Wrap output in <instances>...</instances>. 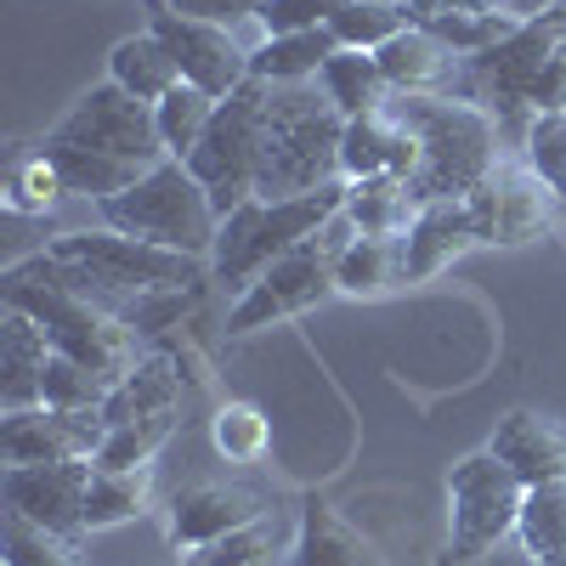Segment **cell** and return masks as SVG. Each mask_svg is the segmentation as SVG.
<instances>
[{
	"label": "cell",
	"instance_id": "obj_5",
	"mask_svg": "<svg viewBox=\"0 0 566 566\" xmlns=\"http://www.w3.org/2000/svg\"><path fill=\"white\" fill-rule=\"evenodd\" d=\"M566 40V0H555L549 12L515 23L499 45L476 57H459V74H453V91L448 97L459 103H476L482 114L499 119L504 142L522 148L527 142V125H533V97H538V80H544V63L555 57V45Z\"/></svg>",
	"mask_w": 566,
	"mask_h": 566
},
{
	"label": "cell",
	"instance_id": "obj_27",
	"mask_svg": "<svg viewBox=\"0 0 566 566\" xmlns=\"http://www.w3.org/2000/svg\"><path fill=\"white\" fill-rule=\"evenodd\" d=\"M346 216L357 227V239H408V227L419 216V199L397 176H368V181L346 187Z\"/></svg>",
	"mask_w": 566,
	"mask_h": 566
},
{
	"label": "cell",
	"instance_id": "obj_43",
	"mask_svg": "<svg viewBox=\"0 0 566 566\" xmlns=\"http://www.w3.org/2000/svg\"><path fill=\"white\" fill-rule=\"evenodd\" d=\"M170 12H187V18H205V23H244V18H261L266 0H165Z\"/></svg>",
	"mask_w": 566,
	"mask_h": 566
},
{
	"label": "cell",
	"instance_id": "obj_4",
	"mask_svg": "<svg viewBox=\"0 0 566 566\" xmlns=\"http://www.w3.org/2000/svg\"><path fill=\"white\" fill-rule=\"evenodd\" d=\"M45 255H52L63 283H74L91 301H103L108 312H125L148 290H205V261L199 255L130 239V232H114V227L63 232V239L45 244Z\"/></svg>",
	"mask_w": 566,
	"mask_h": 566
},
{
	"label": "cell",
	"instance_id": "obj_47",
	"mask_svg": "<svg viewBox=\"0 0 566 566\" xmlns=\"http://www.w3.org/2000/svg\"><path fill=\"white\" fill-rule=\"evenodd\" d=\"M431 566H464V560H459V555H453V549H442V555H437V560H431Z\"/></svg>",
	"mask_w": 566,
	"mask_h": 566
},
{
	"label": "cell",
	"instance_id": "obj_49",
	"mask_svg": "<svg viewBox=\"0 0 566 566\" xmlns=\"http://www.w3.org/2000/svg\"><path fill=\"white\" fill-rule=\"evenodd\" d=\"M397 7H402V0H397Z\"/></svg>",
	"mask_w": 566,
	"mask_h": 566
},
{
	"label": "cell",
	"instance_id": "obj_26",
	"mask_svg": "<svg viewBox=\"0 0 566 566\" xmlns=\"http://www.w3.org/2000/svg\"><path fill=\"white\" fill-rule=\"evenodd\" d=\"M323 91H328V103H335L346 119H363V114H386V103L397 97L391 91V80H386V69H380V57L374 52H340L323 63Z\"/></svg>",
	"mask_w": 566,
	"mask_h": 566
},
{
	"label": "cell",
	"instance_id": "obj_35",
	"mask_svg": "<svg viewBox=\"0 0 566 566\" xmlns=\"http://www.w3.org/2000/svg\"><path fill=\"white\" fill-rule=\"evenodd\" d=\"M515 538H522L538 560L566 549V482L527 488V504H522V522H515Z\"/></svg>",
	"mask_w": 566,
	"mask_h": 566
},
{
	"label": "cell",
	"instance_id": "obj_13",
	"mask_svg": "<svg viewBox=\"0 0 566 566\" xmlns=\"http://www.w3.org/2000/svg\"><path fill=\"white\" fill-rule=\"evenodd\" d=\"M91 464L97 459H63V464H7L0 493H7L12 515L52 527L57 538L80 544L85 527V493H91Z\"/></svg>",
	"mask_w": 566,
	"mask_h": 566
},
{
	"label": "cell",
	"instance_id": "obj_10",
	"mask_svg": "<svg viewBox=\"0 0 566 566\" xmlns=\"http://www.w3.org/2000/svg\"><path fill=\"white\" fill-rule=\"evenodd\" d=\"M45 142H74V148H97V154H114V159H130V165H165L170 148L159 136V114L154 103L130 97L125 85L103 80L91 85L85 97L45 130Z\"/></svg>",
	"mask_w": 566,
	"mask_h": 566
},
{
	"label": "cell",
	"instance_id": "obj_20",
	"mask_svg": "<svg viewBox=\"0 0 566 566\" xmlns=\"http://www.w3.org/2000/svg\"><path fill=\"white\" fill-rule=\"evenodd\" d=\"M380 69L391 80V91H408V97H448L453 91V74H459V52L442 45L431 29H402L391 45H380Z\"/></svg>",
	"mask_w": 566,
	"mask_h": 566
},
{
	"label": "cell",
	"instance_id": "obj_23",
	"mask_svg": "<svg viewBox=\"0 0 566 566\" xmlns=\"http://www.w3.org/2000/svg\"><path fill=\"white\" fill-rule=\"evenodd\" d=\"M340 52L335 29H301V34H266L250 52V80L266 85H306L312 74H323V63Z\"/></svg>",
	"mask_w": 566,
	"mask_h": 566
},
{
	"label": "cell",
	"instance_id": "obj_40",
	"mask_svg": "<svg viewBox=\"0 0 566 566\" xmlns=\"http://www.w3.org/2000/svg\"><path fill=\"white\" fill-rule=\"evenodd\" d=\"M7 566H74V544L7 510Z\"/></svg>",
	"mask_w": 566,
	"mask_h": 566
},
{
	"label": "cell",
	"instance_id": "obj_37",
	"mask_svg": "<svg viewBox=\"0 0 566 566\" xmlns=\"http://www.w3.org/2000/svg\"><path fill=\"white\" fill-rule=\"evenodd\" d=\"M176 424H181V413H154V419L119 424V431H108L97 464H103V470H142V464H148V459L176 437Z\"/></svg>",
	"mask_w": 566,
	"mask_h": 566
},
{
	"label": "cell",
	"instance_id": "obj_33",
	"mask_svg": "<svg viewBox=\"0 0 566 566\" xmlns=\"http://www.w3.org/2000/svg\"><path fill=\"white\" fill-rule=\"evenodd\" d=\"M63 199H69V181H63V170L52 165V154H45V148L12 159V170H7V210L45 216V210L63 205Z\"/></svg>",
	"mask_w": 566,
	"mask_h": 566
},
{
	"label": "cell",
	"instance_id": "obj_31",
	"mask_svg": "<svg viewBox=\"0 0 566 566\" xmlns=\"http://www.w3.org/2000/svg\"><path fill=\"white\" fill-rule=\"evenodd\" d=\"M397 283H408L402 239H352L340 255V295H386Z\"/></svg>",
	"mask_w": 566,
	"mask_h": 566
},
{
	"label": "cell",
	"instance_id": "obj_41",
	"mask_svg": "<svg viewBox=\"0 0 566 566\" xmlns=\"http://www.w3.org/2000/svg\"><path fill=\"white\" fill-rule=\"evenodd\" d=\"M199 290H148V295H136L119 317L136 328V335H165V328H181V317L193 312Z\"/></svg>",
	"mask_w": 566,
	"mask_h": 566
},
{
	"label": "cell",
	"instance_id": "obj_48",
	"mask_svg": "<svg viewBox=\"0 0 566 566\" xmlns=\"http://www.w3.org/2000/svg\"><path fill=\"white\" fill-rule=\"evenodd\" d=\"M544 566H566V549L560 555H544Z\"/></svg>",
	"mask_w": 566,
	"mask_h": 566
},
{
	"label": "cell",
	"instance_id": "obj_6",
	"mask_svg": "<svg viewBox=\"0 0 566 566\" xmlns=\"http://www.w3.org/2000/svg\"><path fill=\"white\" fill-rule=\"evenodd\" d=\"M346 176L317 187V193H301V199H244L239 210H232L221 221V239H216V255H210V277L227 283V290H250V283L277 261L290 255L301 239H312V232L346 210Z\"/></svg>",
	"mask_w": 566,
	"mask_h": 566
},
{
	"label": "cell",
	"instance_id": "obj_25",
	"mask_svg": "<svg viewBox=\"0 0 566 566\" xmlns=\"http://www.w3.org/2000/svg\"><path fill=\"white\" fill-rule=\"evenodd\" d=\"M108 80L125 85L130 97H142V103H165L170 91L181 85V69L165 52V40L154 29H142V34H125L108 52Z\"/></svg>",
	"mask_w": 566,
	"mask_h": 566
},
{
	"label": "cell",
	"instance_id": "obj_42",
	"mask_svg": "<svg viewBox=\"0 0 566 566\" xmlns=\"http://www.w3.org/2000/svg\"><path fill=\"white\" fill-rule=\"evenodd\" d=\"M352 0H266L261 7V29L266 34H301V29H328L335 12H346Z\"/></svg>",
	"mask_w": 566,
	"mask_h": 566
},
{
	"label": "cell",
	"instance_id": "obj_32",
	"mask_svg": "<svg viewBox=\"0 0 566 566\" xmlns=\"http://www.w3.org/2000/svg\"><path fill=\"white\" fill-rule=\"evenodd\" d=\"M328 29H335V40L346 52H380V45H391L402 29H413V18L397 0H352L346 12H335Z\"/></svg>",
	"mask_w": 566,
	"mask_h": 566
},
{
	"label": "cell",
	"instance_id": "obj_19",
	"mask_svg": "<svg viewBox=\"0 0 566 566\" xmlns=\"http://www.w3.org/2000/svg\"><path fill=\"white\" fill-rule=\"evenodd\" d=\"M413 170H419V142H413L391 114L346 119V142H340V176H346V181H368V176H397V181H408Z\"/></svg>",
	"mask_w": 566,
	"mask_h": 566
},
{
	"label": "cell",
	"instance_id": "obj_39",
	"mask_svg": "<svg viewBox=\"0 0 566 566\" xmlns=\"http://www.w3.org/2000/svg\"><path fill=\"white\" fill-rule=\"evenodd\" d=\"M522 154H527V170L566 205V114H533Z\"/></svg>",
	"mask_w": 566,
	"mask_h": 566
},
{
	"label": "cell",
	"instance_id": "obj_21",
	"mask_svg": "<svg viewBox=\"0 0 566 566\" xmlns=\"http://www.w3.org/2000/svg\"><path fill=\"white\" fill-rule=\"evenodd\" d=\"M290 566H386V555H380V544H374V538H363L335 504L306 499L301 504V538H295Z\"/></svg>",
	"mask_w": 566,
	"mask_h": 566
},
{
	"label": "cell",
	"instance_id": "obj_38",
	"mask_svg": "<svg viewBox=\"0 0 566 566\" xmlns=\"http://www.w3.org/2000/svg\"><path fill=\"white\" fill-rule=\"evenodd\" d=\"M45 402L40 408H74V413H85V408H103L108 402V380L97 368H85V363H74V357H63V352H52V363H45Z\"/></svg>",
	"mask_w": 566,
	"mask_h": 566
},
{
	"label": "cell",
	"instance_id": "obj_9",
	"mask_svg": "<svg viewBox=\"0 0 566 566\" xmlns=\"http://www.w3.org/2000/svg\"><path fill=\"white\" fill-rule=\"evenodd\" d=\"M522 504H527L522 476H515L493 448L459 459L453 476H448V549L453 555H482V549L515 538Z\"/></svg>",
	"mask_w": 566,
	"mask_h": 566
},
{
	"label": "cell",
	"instance_id": "obj_1",
	"mask_svg": "<svg viewBox=\"0 0 566 566\" xmlns=\"http://www.w3.org/2000/svg\"><path fill=\"white\" fill-rule=\"evenodd\" d=\"M346 114L317 85H266L255 114V199H301L340 181Z\"/></svg>",
	"mask_w": 566,
	"mask_h": 566
},
{
	"label": "cell",
	"instance_id": "obj_3",
	"mask_svg": "<svg viewBox=\"0 0 566 566\" xmlns=\"http://www.w3.org/2000/svg\"><path fill=\"white\" fill-rule=\"evenodd\" d=\"M0 301L29 312L45 328L52 352H63V357L85 363V368H97L108 386H119L125 374L142 363L136 357V328L119 312H108L103 301H91V295L74 290V283H63L45 250L18 261L7 277H0Z\"/></svg>",
	"mask_w": 566,
	"mask_h": 566
},
{
	"label": "cell",
	"instance_id": "obj_28",
	"mask_svg": "<svg viewBox=\"0 0 566 566\" xmlns=\"http://www.w3.org/2000/svg\"><path fill=\"white\" fill-rule=\"evenodd\" d=\"M45 154H52V165L63 170L69 193L80 199H119L130 193V187L148 176V165H130V159H114V154H97V148H74V142H40Z\"/></svg>",
	"mask_w": 566,
	"mask_h": 566
},
{
	"label": "cell",
	"instance_id": "obj_30",
	"mask_svg": "<svg viewBox=\"0 0 566 566\" xmlns=\"http://www.w3.org/2000/svg\"><path fill=\"white\" fill-rule=\"evenodd\" d=\"M216 97L210 91H199V85H176L165 103H154V114H159V136H165V148H170V159H193L199 154V142L210 136V125H216Z\"/></svg>",
	"mask_w": 566,
	"mask_h": 566
},
{
	"label": "cell",
	"instance_id": "obj_7",
	"mask_svg": "<svg viewBox=\"0 0 566 566\" xmlns=\"http://www.w3.org/2000/svg\"><path fill=\"white\" fill-rule=\"evenodd\" d=\"M97 210H103V227L130 232V239H148V244H165V250H181V255H199V261H210L216 239H221V210L210 199V187L181 159L154 165L130 193L103 199Z\"/></svg>",
	"mask_w": 566,
	"mask_h": 566
},
{
	"label": "cell",
	"instance_id": "obj_16",
	"mask_svg": "<svg viewBox=\"0 0 566 566\" xmlns=\"http://www.w3.org/2000/svg\"><path fill=\"white\" fill-rule=\"evenodd\" d=\"M488 448L522 476V488L566 482V419H555V413H538V408L504 413Z\"/></svg>",
	"mask_w": 566,
	"mask_h": 566
},
{
	"label": "cell",
	"instance_id": "obj_17",
	"mask_svg": "<svg viewBox=\"0 0 566 566\" xmlns=\"http://www.w3.org/2000/svg\"><path fill=\"white\" fill-rule=\"evenodd\" d=\"M464 250H476V221H470L464 199H442V205H419L408 239H402V266L408 283L437 277L442 266H453Z\"/></svg>",
	"mask_w": 566,
	"mask_h": 566
},
{
	"label": "cell",
	"instance_id": "obj_45",
	"mask_svg": "<svg viewBox=\"0 0 566 566\" xmlns=\"http://www.w3.org/2000/svg\"><path fill=\"white\" fill-rule=\"evenodd\" d=\"M402 7L419 23V18H431V12H504L510 0H402Z\"/></svg>",
	"mask_w": 566,
	"mask_h": 566
},
{
	"label": "cell",
	"instance_id": "obj_22",
	"mask_svg": "<svg viewBox=\"0 0 566 566\" xmlns=\"http://www.w3.org/2000/svg\"><path fill=\"white\" fill-rule=\"evenodd\" d=\"M154 413H181V368H176L170 352L142 357L125 380L108 391V402H103L108 431H119V424H136V419H154Z\"/></svg>",
	"mask_w": 566,
	"mask_h": 566
},
{
	"label": "cell",
	"instance_id": "obj_36",
	"mask_svg": "<svg viewBox=\"0 0 566 566\" xmlns=\"http://www.w3.org/2000/svg\"><path fill=\"white\" fill-rule=\"evenodd\" d=\"M515 23L522 18H510V12H431V18H419V29H431L459 57H476L488 45H499Z\"/></svg>",
	"mask_w": 566,
	"mask_h": 566
},
{
	"label": "cell",
	"instance_id": "obj_12",
	"mask_svg": "<svg viewBox=\"0 0 566 566\" xmlns=\"http://www.w3.org/2000/svg\"><path fill=\"white\" fill-rule=\"evenodd\" d=\"M470 221H476V244H533L555 221V193L527 170V165H499L476 193L464 199Z\"/></svg>",
	"mask_w": 566,
	"mask_h": 566
},
{
	"label": "cell",
	"instance_id": "obj_24",
	"mask_svg": "<svg viewBox=\"0 0 566 566\" xmlns=\"http://www.w3.org/2000/svg\"><path fill=\"white\" fill-rule=\"evenodd\" d=\"M295 538H301V522L266 510V515H255L250 527H239V533H227V538L193 549L181 566H272L277 555H295Z\"/></svg>",
	"mask_w": 566,
	"mask_h": 566
},
{
	"label": "cell",
	"instance_id": "obj_2",
	"mask_svg": "<svg viewBox=\"0 0 566 566\" xmlns=\"http://www.w3.org/2000/svg\"><path fill=\"white\" fill-rule=\"evenodd\" d=\"M386 114L419 142V170L408 176V193L419 205L470 199L504 165L499 159L504 130L476 103H459V97H408V91H397V97L386 103Z\"/></svg>",
	"mask_w": 566,
	"mask_h": 566
},
{
	"label": "cell",
	"instance_id": "obj_34",
	"mask_svg": "<svg viewBox=\"0 0 566 566\" xmlns=\"http://www.w3.org/2000/svg\"><path fill=\"white\" fill-rule=\"evenodd\" d=\"M210 437H216V453L232 459V464H255L266 459L272 448V424L255 402H221L216 419H210Z\"/></svg>",
	"mask_w": 566,
	"mask_h": 566
},
{
	"label": "cell",
	"instance_id": "obj_46",
	"mask_svg": "<svg viewBox=\"0 0 566 566\" xmlns=\"http://www.w3.org/2000/svg\"><path fill=\"white\" fill-rule=\"evenodd\" d=\"M549 7H555V0H510V7H504V12L527 23V18H538V12H549Z\"/></svg>",
	"mask_w": 566,
	"mask_h": 566
},
{
	"label": "cell",
	"instance_id": "obj_11",
	"mask_svg": "<svg viewBox=\"0 0 566 566\" xmlns=\"http://www.w3.org/2000/svg\"><path fill=\"white\" fill-rule=\"evenodd\" d=\"M148 29L165 40V52L176 57L181 80L199 85V91H210L216 103H227L232 91L250 80V52H255V45H244L227 23L187 18V12H170L165 0H154V23H148Z\"/></svg>",
	"mask_w": 566,
	"mask_h": 566
},
{
	"label": "cell",
	"instance_id": "obj_14",
	"mask_svg": "<svg viewBox=\"0 0 566 566\" xmlns=\"http://www.w3.org/2000/svg\"><path fill=\"white\" fill-rule=\"evenodd\" d=\"M108 442L103 408H18L0 419V459L7 464H63V459H97Z\"/></svg>",
	"mask_w": 566,
	"mask_h": 566
},
{
	"label": "cell",
	"instance_id": "obj_44",
	"mask_svg": "<svg viewBox=\"0 0 566 566\" xmlns=\"http://www.w3.org/2000/svg\"><path fill=\"white\" fill-rule=\"evenodd\" d=\"M464 566H544L522 538H504V544H493V549H482V555H459Z\"/></svg>",
	"mask_w": 566,
	"mask_h": 566
},
{
	"label": "cell",
	"instance_id": "obj_8",
	"mask_svg": "<svg viewBox=\"0 0 566 566\" xmlns=\"http://www.w3.org/2000/svg\"><path fill=\"white\" fill-rule=\"evenodd\" d=\"M352 239H357L352 216L346 210L328 216L312 239H301L290 255H277L239 295V306L227 312V335H255V328H272L277 317H295L328 301L340 290V255L352 250Z\"/></svg>",
	"mask_w": 566,
	"mask_h": 566
},
{
	"label": "cell",
	"instance_id": "obj_29",
	"mask_svg": "<svg viewBox=\"0 0 566 566\" xmlns=\"http://www.w3.org/2000/svg\"><path fill=\"white\" fill-rule=\"evenodd\" d=\"M154 499V476L148 464L142 470H103L91 464V493H85V527L103 533V527H119V522H136Z\"/></svg>",
	"mask_w": 566,
	"mask_h": 566
},
{
	"label": "cell",
	"instance_id": "obj_18",
	"mask_svg": "<svg viewBox=\"0 0 566 566\" xmlns=\"http://www.w3.org/2000/svg\"><path fill=\"white\" fill-rule=\"evenodd\" d=\"M45 363H52V340L45 328L7 306V323H0V408L18 413V408H40L45 402Z\"/></svg>",
	"mask_w": 566,
	"mask_h": 566
},
{
	"label": "cell",
	"instance_id": "obj_15",
	"mask_svg": "<svg viewBox=\"0 0 566 566\" xmlns=\"http://www.w3.org/2000/svg\"><path fill=\"white\" fill-rule=\"evenodd\" d=\"M272 504L239 482H193V488H181L170 499V549L176 555H193L227 533H239L250 527L255 515H266Z\"/></svg>",
	"mask_w": 566,
	"mask_h": 566
}]
</instances>
